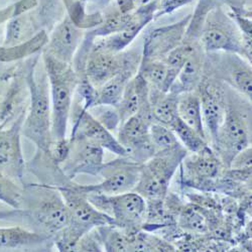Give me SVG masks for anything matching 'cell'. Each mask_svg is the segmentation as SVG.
<instances>
[{"instance_id": "6da1fadb", "label": "cell", "mask_w": 252, "mask_h": 252, "mask_svg": "<svg viewBox=\"0 0 252 252\" xmlns=\"http://www.w3.org/2000/svg\"><path fill=\"white\" fill-rule=\"evenodd\" d=\"M26 80L30 104L22 133L34 143L36 150L48 153L52 137V103L50 83L40 53L26 62Z\"/></svg>"}, {"instance_id": "7a4b0ae2", "label": "cell", "mask_w": 252, "mask_h": 252, "mask_svg": "<svg viewBox=\"0 0 252 252\" xmlns=\"http://www.w3.org/2000/svg\"><path fill=\"white\" fill-rule=\"evenodd\" d=\"M20 215L26 228L54 237L69 222V211L59 189L46 184H24Z\"/></svg>"}, {"instance_id": "3957f363", "label": "cell", "mask_w": 252, "mask_h": 252, "mask_svg": "<svg viewBox=\"0 0 252 252\" xmlns=\"http://www.w3.org/2000/svg\"><path fill=\"white\" fill-rule=\"evenodd\" d=\"M251 100L227 86L224 120L209 143L226 167L237 154L251 146Z\"/></svg>"}, {"instance_id": "277c9868", "label": "cell", "mask_w": 252, "mask_h": 252, "mask_svg": "<svg viewBox=\"0 0 252 252\" xmlns=\"http://www.w3.org/2000/svg\"><path fill=\"white\" fill-rule=\"evenodd\" d=\"M69 211V222L54 236L58 251H74L81 237L88 231L102 225L113 224V218L95 208L75 182L67 187L58 188Z\"/></svg>"}, {"instance_id": "5b68a950", "label": "cell", "mask_w": 252, "mask_h": 252, "mask_svg": "<svg viewBox=\"0 0 252 252\" xmlns=\"http://www.w3.org/2000/svg\"><path fill=\"white\" fill-rule=\"evenodd\" d=\"M41 60L48 75L52 103V137H67L68 123L74 95L78 86V77L72 64L64 63L41 51Z\"/></svg>"}, {"instance_id": "8992f818", "label": "cell", "mask_w": 252, "mask_h": 252, "mask_svg": "<svg viewBox=\"0 0 252 252\" xmlns=\"http://www.w3.org/2000/svg\"><path fill=\"white\" fill-rule=\"evenodd\" d=\"M188 153L183 145L158 152L141 164L139 180L133 192L142 196L148 203L163 202L170 191L172 179Z\"/></svg>"}, {"instance_id": "52a82bcc", "label": "cell", "mask_w": 252, "mask_h": 252, "mask_svg": "<svg viewBox=\"0 0 252 252\" xmlns=\"http://www.w3.org/2000/svg\"><path fill=\"white\" fill-rule=\"evenodd\" d=\"M182 188L220 193L227 167L209 144L197 153H188L180 164Z\"/></svg>"}, {"instance_id": "ba28073f", "label": "cell", "mask_w": 252, "mask_h": 252, "mask_svg": "<svg viewBox=\"0 0 252 252\" xmlns=\"http://www.w3.org/2000/svg\"><path fill=\"white\" fill-rule=\"evenodd\" d=\"M200 44L205 53H233L248 60L239 29L228 9H225L221 3L208 13L200 36Z\"/></svg>"}, {"instance_id": "9c48e42d", "label": "cell", "mask_w": 252, "mask_h": 252, "mask_svg": "<svg viewBox=\"0 0 252 252\" xmlns=\"http://www.w3.org/2000/svg\"><path fill=\"white\" fill-rule=\"evenodd\" d=\"M90 203L101 212L113 218L114 225L133 234L142 230L146 221V202L136 192H127L115 196H105L95 193L86 194Z\"/></svg>"}, {"instance_id": "30bf717a", "label": "cell", "mask_w": 252, "mask_h": 252, "mask_svg": "<svg viewBox=\"0 0 252 252\" xmlns=\"http://www.w3.org/2000/svg\"><path fill=\"white\" fill-rule=\"evenodd\" d=\"M204 75L220 80L251 100V62L242 56L226 52L206 53Z\"/></svg>"}, {"instance_id": "8fae6325", "label": "cell", "mask_w": 252, "mask_h": 252, "mask_svg": "<svg viewBox=\"0 0 252 252\" xmlns=\"http://www.w3.org/2000/svg\"><path fill=\"white\" fill-rule=\"evenodd\" d=\"M153 122L149 104L119 126L116 138L125 150L126 158L142 164L157 154L150 135Z\"/></svg>"}, {"instance_id": "7c38bea8", "label": "cell", "mask_w": 252, "mask_h": 252, "mask_svg": "<svg viewBox=\"0 0 252 252\" xmlns=\"http://www.w3.org/2000/svg\"><path fill=\"white\" fill-rule=\"evenodd\" d=\"M141 164L126 157L104 162L99 176L103 180L95 185H78L84 193H95L105 196H115L133 191L139 176Z\"/></svg>"}, {"instance_id": "4fadbf2b", "label": "cell", "mask_w": 252, "mask_h": 252, "mask_svg": "<svg viewBox=\"0 0 252 252\" xmlns=\"http://www.w3.org/2000/svg\"><path fill=\"white\" fill-rule=\"evenodd\" d=\"M141 57L142 49H126L125 51L114 53L96 46L93 41L86 63V77L98 89L128 65L140 62Z\"/></svg>"}, {"instance_id": "5bb4252c", "label": "cell", "mask_w": 252, "mask_h": 252, "mask_svg": "<svg viewBox=\"0 0 252 252\" xmlns=\"http://www.w3.org/2000/svg\"><path fill=\"white\" fill-rule=\"evenodd\" d=\"M197 91L201 101L205 133L210 143L225 117L227 85L218 79L204 75Z\"/></svg>"}, {"instance_id": "9a60e30c", "label": "cell", "mask_w": 252, "mask_h": 252, "mask_svg": "<svg viewBox=\"0 0 252 252\" xmlns=\"http://www.w3.org/2000/svg\"><path fill=\"white\" fill-rule=\"evenodd\" d=\"M70 152L60 166L70 180L78 175L99 176L104 164V149L98 143L82 136H70Z\"/></svg>"}, {"instance_id": "2e32d148", "label": "cell", "mask_w": 252, "mask_h": 252, "mask_svg": "<svg viewBox=\"0 0 252 252\" xmlns=\"http://www.w3.org/2000/svg\"><path fill=\"white\" fill-rule=\"evenodd\" d=\"M72 131L70 136L86 137L118 157H125V150L117 138L83 106V103L75 94L70 113Z\"/></svg>"}, {"instance_id": "e0dca14e", "label": "cell", "mask_w": 252, "mask_h": 252, "mask_svg": "<svg viewBox=\"0 0 252 252\" xmlns=\"http://www.w3.org/2000/svg\"><path fill=\"white\" fill-rule=\"evenodd\" d=\"M26 114L7 128L0 130V172L17 183L25 184L26 160L22 148V128Z\"/></svg>"}, {"instance_id": "ac0fdd59", "label": "cell", "mask_w": 252, "mask_h": 252, "mask_svg": "<svg viewBox=\"0 0 252 252\" xmlns=\"http://www.w3.org/2000/svg\"><path fill=\"white\" fill-rule=\"evenodd\" d=\"M85 32L66 14L48 34V43L43 51L59 61L72 64Z\"/></svg>"}, {"instance_id": "d6986e66", "label": "cell", "mask_w": 252, "mask_h": 252, "mask_svg": "<svg viewBox=\"0 0 252 252\" xmlns=\"http://www.w3.org/2000/svg\"><path fill=\"white\" fill-rule=\"evenodd\" d=\"M191 16L192 13L188 14L178 23L157 28L146 34L141 58L163 60L170 52L183 43Z\"/></svg>"}, {"instance_id": "ffe728a7", "label": "cell", "mask_w": 252, "mask_h": 252, "mask_svg": "<svg viewBox=\"0 0 252 252\" xmlns=\"http://www.w3.org/2000/svg\"><path fill=\"white\" fill-rule=\"evenodd\" d=\"M157 3V2H156ZM156 3L137 7L131 19L121 32L104 37H96L94 44L100 48L114 53L125 51L142 32V30L155 20Z\"/></svg>"}, {"instance_id": "44dd1931", "label": "cell", "mask_w": 252, "mask_h": 252, "mask_svg": "<svg viewBox=\"0 0 252 252\" xmlns=\"http://www.w3.org/2000/svg\"><path fill=\"white\" fill-rule=\"evenodd\" d=\"M54 237L39 234L26 227L0 228V250L51 251Z\"/></svg>"}, {"instance_id": "7402d4cb", "label": "cell", "mask_w": 252, "mask_h": 252, "mask_svg": "<svg viewBox=\"0 0 252 252\" xmlns=\"http://www.w3.org/2000/svg\"><path fill=\"white\" fill-rule=\"evenodd\" d=\"M205 57L206 53L201 44H196L169 92L180 95L197 90L204 77Z\"/></svg>"}, {"instance_id": "603a6c76", "label": "cell", "mask_w": 252, "mask_h": 252, "mask_svg": "<svg viewBox=\"0 0 252 252\" xmlns=\"http://www.w3.org/2000/svg\"><path fill=\"white\" fill-rule=\"evenodd\" d=\"M149 93V84L137 73L126 85L122 97L116 106L121 124L135 115L142 107L150 104Z\"/></svg>"}, {"instance_id": "cb8c5ba5", "label": "cell", "mask_w": 252, "mask_h": 252, "mask_svg": "<svg viewBox=\"0 0 252 252\" xmlns=\"http://www.w3.org/2000/svg\"><path fill=\"white\" fill-rule=\"evenodd\" d=\"M26 170L34 175L39 183L56 188L67 187L74 183L63 173L61 166L52 159L48 153L37 150L34 157L27 162Z\"/></svg>"}, {"instance_id": "d4e9b609", "label": "cell", "mask_w": 252, "mask_h": 252, "mask_svg": "<svg viewBox=\"0 0 252 252\" xmlns=\"http://www.w3.org/2000/svg\"><path fill=\"white\" fill-rule=\"evenodd\" d=\"M140 62L132 63V64L124 68L121 72L100 86L97 89L94 106H97V105H110V106L116 107L122 97L126 85L137 74Z\"/></svg>"}, {"instance_id": "484cf974", "label": "cell", "mask_w": 252, "mask_h": 252, "mask_svg": "<svg viewBox=\"0 0 252 252\" xmlns=\"http://www.w3.org/2000/svg\"><path fill=\"white\" fill-rule=\"evenodd\" d=\"M179 95L173 92H162L150 87L149 101L154 122L170 126L179 117L178 115Z\"/></svg>"}, {"instance_id": "4316f807", "label": "cell", "mask_w": 252, "mask_h": 252, "mask_svg": "<svg viewBox=\"0 0 252 252\" xmlns=\"http://www.w3.org/2000/svg\"><path fill=\"white\" fill-rule=\"evenodd\" d=\"M38 32L40 31L34 22L32 11L20 13L8 22L3 45L5 48L20 46L31 40Z\"/></svg>"}, {"instance_id": "83f0119b", "label": "cell", "mask_w": 252, "mask_h": 252, "mask_svg": "<svg viewBox=\"0 0 252 252\" xmlns=\"http://www.w3.org/2000/svg\"><path fill=\"white\" fill-rule=\"evenodd\" d=\"M178 115L181 120H183L188 126H190L192 129L207 140L203 122L201 101L197 90L185 92L179 95Z\"/></svg>"}, {"instance_id": "f1b7e54d", "label": "cell", "mask_w": 252, "mask_h": 252, "mask_svg": "<svg viewBox=\"0 0 252 252\" xmlns=\"http://www.w3.org/2000/svg\"><path fill=\"white\" fill-rule=\"evenodd\" d=\"M32 14L39 31H45L49 34L66 16L67 9L63 0H36Z\"/></svg>"}, {"instance_id": "f546056e", "label": "cell", "mask_w": 252, "mask_h": 252, "mask_svg": "<svg viewBox=\"0 0 252 252\" xmlns=\"http://www.w3.org/2000/svg\"><path fill=\"white\" fill-rule=\"evenodd\" d=\"M177 225L185 232L209 234V224L205 210L197 204H184L176 216Z\"/></svg>"}, {"instance_id": "4dcf8cb0", "label": "cell", "mask_w": 252, "mask_h": 252, "mask_svg": "<svg viewBox=\"0 0 252 252\" xmlns=\"http://www.w3.org/2000/svg\"><path fill=\"white\" fill-rule=\"evenodd\" d=\"M133 11L129 13H122L114 3L106 9L104 14H102V23L96 28L87 31V32L94 38L117 33L127 26Z\"/></svg>"}, {"instance_id": "1f68e13d", "label": "cell", "mask_w": 252, "mask_h": 252, "mask_svg": "<svg viewBox=\"0 0 252 252\" xmlns=\"http://www.w3.org/2000/svg\"><path fill=\"white\" fill-rule=\"evenodd\" d=\"M129 251L173 252L177 249L170 241L161 236L150 231L139 230L136 233L129 234Z\"/></svg>"}, {"instance_id": "d6a6232c", "label": "cell", "mask_w": 252, "mask_h": 252, "mask_svg": "<svg viewBox=\"0 0 252 252\" xmlns=\"http://www.w3.org/2000/svg\"><path fill=\"white\" fill-rule=\"evenodd\" d=\"M219 2L217 0H199V2L192 13L190 23L188 25L184 43L198 44L200 43V36L205 24L208 13L211 11Z\"/></svg>"}, {"instance_id": "836d02e7", "label": "cell", "mask_w": 252, "mask_h": 252, "mask_svg": "<svg viewBox=\"0 0 252 252\" xmlns=\"http://www.w3.org/2000/svg\"><path fill=\"white\" fill-rule=\"evenodd\" d=\"M149 84L151 88L164 92L167 68L162 60L142 59L137 72Z\"/></svg>"}, {"instance_id": "e575fe53", "label": "cell", "mask_w": 252, "mask_h": 252, "mask_svg": "<svg viewBox=\"0 0 252 252\" xmlns=\"http://www.w3.org/2000/svg\"><path fill=\"white\" fill-rule=\"evenodd\" d=\"M104 251L108 252H128L129 234L113 224L97 227Z\"/></svg>"}, {"instance_id": "d590c367", "label": "cell", "mask_w": 252, "mask_h": 252, "mask_svg": "<svg viewBox=\"0 0 252 252\" xmlns=\"http://www.w3.org/2000/svg\"><path fill=\"white\" fill-rule=\"evenodd\" d=\"M228 11L236 23L239 32L242 35L243 46L247 56V59L251 62V39H252V20H251V9L235 4H228Z\"/></svg>"}, {"instance_id": "8d00e7d4", "label": "cell", "mask_w": 252, "mask_h": 252, "mask_svg": "<svg viewBox=\"0 0 252 252\" xmlns=\"http://www.w3.org/2000/svg\"><path fill=\"white\" fill-rule=\"evenodd\" d=\"M170 128L173 129L180 142L189 153H197L209 144L204 137L188 126L180 117L172 123Z\"/></svg>"}, {"instance_id": "74e56055", "label": "cell", "mask_w": 252, "mask_h": 252, "mask_svg": "<svg viewBox=\"0 0 252 252\" xmlns=\"http://www.w3.org/2000/svg\"><path fill=\"white\" fill-rule=\"evenodd\" d=\"M150 135L155 149L158 152L169 151L183 145L169 126L153 122L150 127Z\"/></svg>"}, {"instance_id": "f35d334b", "label": "cell", "mask_w": 252, "mask_h": 252, "mask_svg": "<svg viewBox=\"0 0 252 252\" xmlns=\"http://www.w3.org/2000/svg\"><path fill=\"white\" fill-rule=\"evenodd\" d=\"M24 195V184L15 182L0 172V202L12 209H19Z\"/></svg>"}, {"instance_id": "ab89813d", "label": "cell", "mask_w": 252, "mask_h": 252, "mask_svg": "<svg viewBox=\"0 0 252 252\" xmlns=\"http://www.w3.org/2000/svg\"><path fill=\"white\" fill-rule=\"evenodd\" d=\"M88 110L110 132L118 131L119 126L121 125V120L115 106H110V105H97V106L91 107Z\"/></svg>"}, {"instance_id": "60d3db41", "label": "cell", "mask_w": 252, "mask_h": 252, "mask_svg": "<svg viewBox=\"0 0 252 252\" xmlns=\"http://www.w3.org/2000/svg\"><path fill=\"white\" fill-rule=\"evenodd\" d=\"M74 251H104V246L98 228L95 227L88 231L86 234H84L75 246Z\"/></svg>"}, {"instance_id": "b9f144b4", "label": "cell", "mask_w": 252, "mask_h": 252, "mask_svg": "<svg viewBox=\"0 0 252 252\" xmlns=\"http://www.w3.org/2000/svg\"><path fill=\"white\" fill-rule=\"evenodd\" d=\"M194 0H158L156 3L155 20L165 15L173 13L181 7L190 4Z\"/></svg>"}, {"instance_id": "7bdbcfd3", "label": "cell", "mask_w": 252, "mask_h": 252, "mask_svg": "<svg viewBox=\"0 0 252 252\" xmlns=\"http://www.w3.org/2000/svg\"><path fill=\"white\" fill-rule=\"evenodd\" d=\"M251 153H252L251 146H248L247 149L241 151L239 154L235 156V158H233L229 167H231V169H236V170L251 169V158H252Z\"/></svg>"}, {"instance_id": "ee69618b", "label": "cell", "mask_w": 252, "mask_h": 252, "mask_svg": "<svg viewBox=\"0 0 252 252\" xmlns=\"http://www.w3.org/2000/svg\"><path fill=\"white\" fill-rule=\"evenodd\" d=\"M114 3L122 13H129L136 9L134 0H114Z\"/></svg>"}, {"instance_id": "f6af8a7d", "label": "cell", "mask_w": 252, "mask_h": 252, "mask_svg": "<svg viewBox=\"0 0 252 252\" xmlns=\"http://www.w3.org/2000/svg\"><path fill=\"white\" fill-rule=\"evenodd\" d=\"M20 215V210L19 209H6L1 208L0 209V220H18Z\"/></svg>"}, {"instance_id": "bcb514c9", "label": "cell", "mask_w": 252, "mask_h": 252, "mask_svg": "<svg viewBox=\"0 0 252 252\" xmlns=\"http://www.w3.org/2000/svg\"><path fill=\"white\" fill-rule=\"evenodd\" d=\"M81 1L83 3L94 2V3H97V4H102V5H104L105 7H106L112 1V0H81Z\"/></svg>"}]
</instances>
